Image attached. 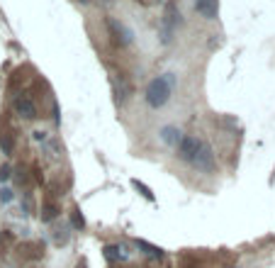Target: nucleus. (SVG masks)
Wrapping results in <instances>:
<instances>
[{
	"mask_svg": "<svg viewBox=\"0 0 275 268\" xmlns=\"http://www.w3.org/2000/svg\"><path fill=\"white\" fill-rule=\"evenodd\" d=\"M170 90H173V73H165V76L154 78V81L146 86V93H144L146 105L154 107V110L164 107L165 103H168V98H170Z\"/></svg>",
	"mask_w": 275,
	"mask_h": 268,
	"instance_id": "1",
	"label": "nucleus"
},
{
	"mask_svg": "<svg viewBox=\"0 0 275 268\" xmlns=\"http://www.w3.org/2000/svg\"><path fill=\"white\" fill-rule=\"evenodd\" d=\"M178 25H180V12H178V5L175 2H168L164 10V20H161V39H164L165 44L173 39V34L178 30Z\"/></svg>",
	"mask_w": 275,
	"mask_h": 268,
	"instance_id": "2",
	"label": "nucleus"
},
{
	"mask_svg": "<svg viewBox=\"0 0 275 268\" xmlns=\"http://www.w3.org/2000/svg\"><path fill=\"white\" fill-rule=\"evenodd\" d=\"M193 163L197 166V168H200V171H205V173H212V171L217 168V161H215V151H212V147L202 142V147H200V151H197V156H195Z\"/></svg>",
	"mask_w": 275,
	"mask_h": 268,
	"instance_id": "3",
	"label": "nucleus"
},
{
	"mask_svg": "<svg viewBox=\"0 0 275 268\" xmlns=\"http://www.w3.org/2000/svg\"><path fill=\"white\" fill-rule=\"evenodd\" d=\"M200 147H202V139H197V137H183V139L178 142V156H180L183 161L193 163Z\"/></svg>",
	"mask_w": 275,
	"mask_h": 268,
	"instance_id": "4",
	"label": "nucleus"
},
{
	"mask_svg": "<svg viewBox=\"0 0 275 268\" xmlns=\"http://www.w3.org/2000/svg\"><path fill=\"white\" fill-rule=\"evenodd\" d=\"M12 105H15V112H17L20 117H25V119L37 117V105H34V100H32L29 95H17Z\"/></svg>",
	"mask_w": 275,
	"mask_h": 268,
	"instance_id": "5",
	"label": "nucleus"
},
{
	"mask_svg": "<svg viewBox=\"0 0 275 268\" xmlns=\"http://www.w3.org/2000/svg\"><path fill=\"white\" fill-rule=\"evenodd\" d=\"M195 10H197L205 20H217L220 2H217V0H197V2H195Z\"/></svg>",
	"mask_w": 275,
	"mask_h": 268,
	"instance_id": "6",
	"label": "nucleus"
},
{
	"mask_svg": "<svg viewBox=\"0 0 275 268\" xmlns=\"http://www.w3.org/2000/svg\"><path fill=\"white\" fill-rule=\"evenodd\" d=\"M20 256H25L29 261H37V259L44 256V246H42L39 241H27V244L20 246Z\"/></svg>",
	"mask_w": 275,
	"mask_h": 268,
	"instance_id": "7",
	"label": "nucleus"
},
{
	"mask_svg": "<svg viewBox=\"0 0 275 268\" xmlns=\"http://www.w3.org/2000/svg\"><path fill=\"white\" fill-rule=\"evenodd\" d=\"M108 27H110L112 37H114V42H117V44H127V42H129V37H132V34L124 30L117 20H108Z\"/></svg>",
	"mask_w": 275,
	"mask_h": 268,
	"instance_id": "8",
	"label": "nucleus"
},
{
	"mask_svg": "<svg viewBox=\"0 0 275 268\" xmlns=\"http://www.w3.org/2000/svg\"><path fill=\"white\" fill-rule=\"evenodd\" d=\"M56 214H58V205H56L54 200H44V203H42V212H39L42 222H52Z\"/></svg>",
	"mask_w": 275,
	"mask_h": 268,
	"instance_id": "9",
	"label": "nucleus"
},
{
	"mask_svg": "<svg viewBox=\"0 0 275 268\" xmlns=\"http://www.w3.org/2000/svg\"><path fill=\"white\" fill-rule=\"evenodd\" d=\"M178 134H180V132H178L175 127H165L164 132H161V137H164V142H168V144H178V139H180Z\"/></svg>",
	"mask_w": 275,
	"mask_h": 268,
	"instance_id": "10",
	"label": "nucleus"
},
{
	"mask_svg": "<svg viewBox=\"0 0 275 268\" xmlns=\"http://www.w3.org/2000/svg\"><path fill=\"white\" fill-rule=\"evenodd\" d=\"M0 147L5 154H10L12 151V139H10V134H0Z\"/></svg>",
	"mask_w": 275,
	"mask_h": 268,
	"instance_id": "11",
	"label": "nucleus"
},
{
	"mask_svg": "<svg viewBox=\"0 0 275 268\" xmlns=\"http://www.w3.org/2000/svg\"><path fill=\"white\" fill-rule=\"evenodd\" d=\"M105 256H108L110 261L119 259V249H117V246H108V249H105Z\"/></svg>",
	"mask_w": 275,
	"mask_h": 268,
	"instance_id": "12",
	"label": "nucleus"
},
{
	"mask_svg": "<svg viewBox=\"0 0 275 268\" xmlns=\"http://www.w3.org/2000/svg\"><path fill=\"white\" fill-rule=\"evenodd\" d=\"M134 185H137L139 190H141V195H144V198H146V200H154V195H151V190H149V188H146V185H141V183H139V180H134Z\"/></svg>",
	"mask_w": 275,
	"mask_h": 268,
	"instance_id": "13",
	"label": "nucleus"
},
{
	"mask_svg": "<svg viewBox=\"0 0 275 268\" xmlns=\"http://www.w3.org/2000/svg\"><path fill=\"white\" fill-rule=\"evenodd\" d=\"M83 224H85V222H83L81 212H78V210H73V227H76V229H81Z\"/></svg>",
	"mask_w": 275,
	"mask_h": 268,
	"instance_id": "14",
	"label": "nucleus"
},
{
	"mask_svg": "<svg viewBox=\"0 0 275 268\" xmlns=\"http://www.w3.org/2000/svg\"><path fill=\"white\" fill-rule=\"evenodd\" d=\"M10 178V168L7 166H2V171H0V180H7Z\"/></svg>",
	"mask_w": 275,
	"mask_h": 268,
	"instance_id": "15",
	"label": "nucleus"
}]
</instances>
